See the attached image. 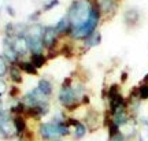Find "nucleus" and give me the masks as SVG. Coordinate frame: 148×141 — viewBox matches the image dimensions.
Returning a JSON list of instances; mask_svg holds the SVG:
<instances>
[{
	"mask_svg": "<svg viewBox=\"0 0 148 141\" xmlns=\"http://www.w3.org/2000/svg\"><path fill=\"white\" fill-rule=\"evenodd\" d=\"M7 70H8V64H7V62H5V59L1 55H0V77H3V75H5V73H7Z\"/></svg>",
	"mask_w": 148,
	"mask_h": 141,
	"instance_id": "nucleus-18",
	"label": "nucleus"
},
{
	"mask_svg": "<svg viewBox=\"0 0 148 141\" xmlns=\"http://www.w3.org/2000/svg\"><path fill=\"white\" fill-rule=\"evenodd\" d=\"M58 3H59L58 0H51L49 3H47V4L44 5V11H48V10H51V8H53V7L58 4Z\"/></svg>",
	"mask_w": 148,
	"mask_h": 141,
	"instance_id": "nucleus-22",
	"label": "nucleus"
},
{
	"mask_svg": "<svg viewBox=\"0 0 148 141\" xmlns=\"http://www.w3.org/2000/svg\"><path fill=\"white\" fill-rule=\"evenodd\" d=\"M93 8V1L92 0H74L67 12V18L70 21L71 29L79 27L89 19Z\"/></svg>",
	"mask_w": 148,
	"mask_h": 141,
	"instance_id": "nucleus-1",
	"label": "nucleus"
},
{
	"mask_svg": "<svg viewBox=\"0 0 148 141\" xmlns=\"http://www.w3.org/2000/svg\"><path fill=\"white\" fill-rule=\"evenodd\" d=\"M60 53H63L64 56L70 57L71 56V53H73V48L70 47V45H64V47L60 49Z\"/></svg>",
	"mask_w": 148,
	"mask_h": 141,
	"instance_id": "nucleus-20",
	"label": "nucleus"
},
{
	"mask_svg": "<svg viewBox=\"0 0 148 141\" xmlns=\"http://www.w3.org/2000/svg\"><path fill=\"white\" fill-rule=\"evenodd\" d=\"M108 141H126V138H125V136L122 134L121 131L118 133V134H115L114 137H110V140Z\"/></svg>",
	"mask_w": 148,
	"mask_h": 141,
	"instance_id": "nucleus-21",
	"label": "nucleus"
},
{
	"mask_svg": "<svg viewBox=\"0 0 148 141\" xmlns=\"http://www.w3.org/2000/svg\"><path fill=\"white\" fill-rule=\"evenodd\" d=\"M53 141H59V140H53Z\"/></svg>",
	"mask_w": 148,
	"mask_h": 141,
	"instance_id": "nucleus-28",
	"label": "nucleus"
},
{
	"mask_svg": "<svg viewBox=\"0 0 148 141\" xmlns=\"http://www.w3.org/2000/svg\"><path fill=\"white\" fill-rule=\"evenodd\" d=\"M115 94H118V85H111L110 89H108V92H107V96H108V99H111V97H114Z\"/></svg>",
	"mask_w": 148,
	"mask_h": 141,
	"instance_id": "nucleus-19",
	"label": "nucleus"
},
{
	"mask_svg": "<svg viewBox=\"0 0 148 141\" xmlns=\"http://www.w3.org/2000/svg\"><path fill=\"white\" fill-rule=\"evenodd\" d=\"M5 90H7V85L3 79H0V96H3L5 93Z\"/></svg>",
	"mask_w": 148,
	"mask_h": 141,
	"instance_id": "nucleus-23",
	"label": "nucleus"
},
{
	"mask_svg": "<svg viewBox=\"0 0 148 141\" xmlns=\"http://www.w3.org/2000/svg\"><path fill=\"white\" fill-rule=\"evenodd\" d=\"M100 42H101V34H100V31H97V30H95L89 37L85 38V45H86V48L99 45Z\"/></svg>",
	"mask_w": 148,
	"mask_h": 141,
	"instance_id": "nucleus-9",
	"label": "nucleus"
},
{
	"mask_svg": "<svg viewBox=\"0 0 148 141\" xmlns=\"http://www.w3.org/2000/svg\"><path fill=\"white\" fill-rule=\"evenodd\" d=\"M45 62H47V56L42 55V53H33L32 59H30V63H32L36 68L42 67V66L45 64Z\"/></svg>",
	"mask_w": 148,
	"mask_h": 141,
	"instance_id": "nucleus-12",
	"label": "nucleus"
},
{
	"mask_svg": "<svg viewBox=\"0 0 148 141\" xmlns=\"http://www.w3.org/2000/svg\"><path fill=\"white\" fill-rule=\"evenodd\" d=\"M12 125L15 129V134L18 137H22L25 133L27 131V126H26V120L22 115H15L12 118Z\"/></svg>",
	"mask_w": 148,
	"mask_h": 141,
	"instance_id": "nucleus-6",
	"label": "nucleus"
},
{
	"mask_svg": "<svg viewBox=\"0 0 148 141\" xmlns=\"http://www.w3.org/2000/svg\"><path fill=\"white\" fill-rule=\"evenodd\" d=\"M15 64H18L19 70H22V71H25L27 74H33V75L37 74V68L30 62H16Z\"/></svg>",
	"mask_w": 148,
	"mask_h": 141,
	"instance_id": "nucleus-13",
	"label": "nucleus"
},
{
	"mask_svg": "<svg viewBox=\"0 0 148 141\" xmlns=\"http://www.w3.org/2000/svg\"><path fill=\"white\" fill-rule=\"evenodd\" d=\"M38 133L42 140H58L59 137L69 134L70 126L66 123V120H52V122L41 123L38 127Z\"/></svg>",
	"mask_w": 148,
	"mask_h": 141,
	"instance_id": "nucleus-2",
	"label": "nucleus"
},
{
	"mask_svg": "<svg viewBox=\"0 0 148 141\" xmlns=\"http://www.w3.org/2000/svg\"><path fill=\"white\" fill-rule=\"evenodd\" d=\"M25 111H26V105L23 104V103H18L16 105H14V107L11 108V112H14L15 115L25 114Z\"/></svg>",
	"mask_w": 148,
	"mask_h": 141,
	"instance_id": "nucleus-16",
	"label": "nucleus"
},
{
	"mask_svg": "<svg viewBox=\"0 0 148 141\" xmlns=\"http://www.w3.org/2000/svg\"><path fill=\"white\" fill-rule=\"evenodd\" d=\"M7 10H8V14H10V15H14V11H12L11 7H7Z\"/></svg>",
	"mask_w": 148,
	"mask_h": 141,
	"instance_id": "nucleus-26",
	"label": "nucleus"
},
{
	"mask_svg": "<svg viewBox=\"0 0 148 141\" xmlns=\"http://www.w3.org/2000/svg\"><path fill=\"white\" fill-rule=\"evenodd\" d=\"M18 92H19V90H18V88H16V86H12V89H11L10 94L12 96V97H14V96H16V94H18Z\"/></svg>",
	"mask_w": 148,
	"mask_h": 141,
	"instance_id": "nucleus-24",
	"label": "nucleus"
},
{
	"mask_svg": "<svg viewBox=\"0 0 148 141\" xmlns=\"http://www.w3.org/2000/svg\"><path fill=\"white\" fill-rule=\"evenodd\" d=\"M126 77H127V73H122V82L126 81Z\"/></svg>",
	"mask_w": 148,
	"mask_h": 141,
	"instance_id": "nucleus-25",
	"label": "nucleus"
},
{
	"mask_svg": "<svg viewBox=\"0 0 148 141\" xmlns=\"http://www.w3.org/2000/svg\"><path fill=\"white\" fill-rule=\"evenodd\" d=\"M82 97V86H62L59 92V101L67 108V110H75V107L79 105L78 99Z\"/></svg>",
	"mask_w": 148,
	"mask_h": 141,
	"instance_id": "nucleus-3",
	"label": "nucleus"
},
{
	"mask_svg": "<svg viewBox=\"0 0 148 141\" xmlns=\"http://www.w3.org/2000/svg\"><path fill=\"white\" fill-rule=\"evenodd\" d=\"M55 30L58 34H70V30H71V25H70V21L67 16H64L62 18L60 21L56 23V26H55Z\"/></svg>",
	"mask_w": 148,
	"mask_h": 141,
	"instance_id": "nucleus-8",
	"label": "nucleus"
},
{
	"mask_svg": "<svg viewBox=\"0 0 148 141\" xmlns=\"http://www.w3.org/2000/svg\"><path fill=\"white\" fill-rule=\"evenodd\" d=\"M99 8H100V12H112L115 10V1L114 0H99Z\"/></svg>",
	"mask_w": 148,
	"mask_h": 141,
	"instance_id": "nucleus-10",
	"label": "nucleus"
},
{
	"mask_svg": "<svg viewBox=\"0 0 148 141\" xmlns=\"http://www.w3.org/2000/svg\"><path fill=\"white\" fill-rule=\"evenodd\" d=\"M37 89H38L44 96H49V94L52 93V84H51L48 79H40Z\"/></svg>",
	"mask_w": 148,
	"mask_h": 141,
	"instance_id": "nucleus-11",
	"label": "nucleus"
},
{
	"mask_svg": "<svg viewBox=\"0 0 148 141\" xmlns=\"http://www.w3.org/2000/svg\"><path fill=\"white\" fill-rule=\"evenodd\" d=\"M56 37H58V33L55 30V26L44 27V31H42V45L47 47L48 49H53L55 44H56Z\"/></svg>",
	"mask_w": 148,
	"mask_h": 141,
	"instance_id": "nucleus-4",
	"label": "nucleus"
},
{
	"mask_svg": "<svg viewBox=\"0 0 148 141\" xmlns=\"http://www.w3.org/2000/svg\"><path fill=\"white\" fill-rule=\"evenodd\" d=\"M138 11L137 10H127L125 12V21L129 25H134L136 22L138 21Z\"/></svg>",
	"mask_w": 148,
	"mask_h": 141,
	"instance_id": "nucleus-15",
	"label": "nucleus"
},
{
	"mask_svg": "<svg viewBox=\"0 0 148 141\" xmlns=\"http://www.w3.org/2000/svg\"><path fill=\"white\" fill-rule=\"evenodd\" d=\"M66 123L69 126H74V136H75V138H82L86 134V126L84 123H81L79 120L69 118L66 120Z\"/></svg>",
	"mask_w": 148,
	"mask_h": 141,
	"instance_id": "nucleus-7",
	"label": "nucleus"
},
{
	"mask_svg": "<svg viewBox=\"0 0 148 141\" xmlns=\"http://www.w3.org/2000/svg\"><path fill=\"white\" fill-rule=\"evenodd\" d=\"M138 141H144V138H143V136H140V137H138Z\"/></svg>",
	"mask_w": 148,
	"mask_h": 141,
	"instance_id": "nucleus-27",
	"label": "nucleus"
},
{
	"mask_svg": "<svg viewBox=\"0 0 148 141\" xmlns=\"http://www.w3.org/2000/svg\"><path fill=\"white\" fill-rule=\"evenodd\" d=\"M12 44V49L14 52L18 55V56H22V55H26L27 51H29V45H27V40L25 36H16L14 38V41L11 42Z\"/></svg>",
	"mask_w": 148,
	"mask_h": 141,
	"instance_id": "nucleus-5",
	"label": "nucleus"
},
{
	"mask_svg": "<svg viewBox=\"0 0 148 141\" xmlns=\"http://www.w3.org/2000/svg\"><path fill=\"white\" fill-rule=\"evenodd\" d=\"M137 88H138V97H140V100L148 99V85L143 84L141 86H137Z\"/></svg>",
	"mask_w": 148,
	"mask_h": 141,
	"instance_id": "nucleus-17",
	"label": "nucleus"
},
{
	"mask_svg": "<svg viewBox=\"0 0 148 141\" xmlns=\"http://www.w3.org/2000/svg\"><path fill=\"white\" fill-rule=\"evenodd\" d=\"M10 75H11L12 82H15V84H19V82H22L21 70H19V67H18L16 64H12V66L10 67Z\"/></svg>",
	"mask_w": 148,
	"mask_h": 141,
	"instance_id": "nucleus-14",
	"label": "nucleus"
}]
</instances>
